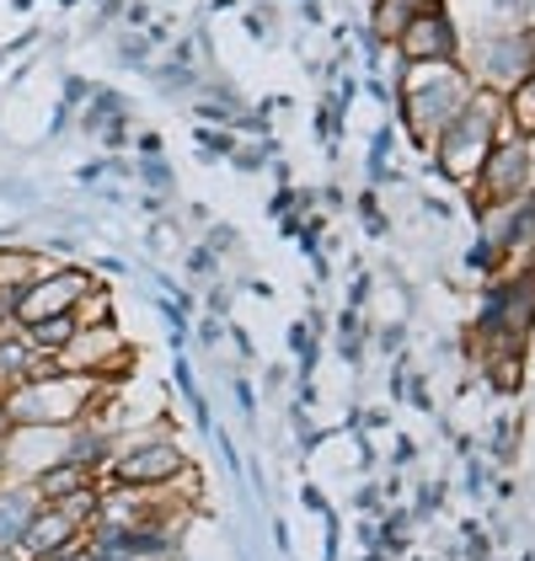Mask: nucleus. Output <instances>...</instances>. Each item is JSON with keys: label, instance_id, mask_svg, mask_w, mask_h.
Segmentation results:
<instances>
[{"label": "nucleus", "instance_id": "1", "mask_svg": "<svg viewBox=\"0 0 535 561\" xmlns=\"http://www.w3.org/2000/svg\"><path fill=\"white\" fill-rule=\"evenodd\" d=\"M397 96H401V124H407V134L429 150L440 139V129L477 96V81L455 59L449 65H407Z\"/></svg>", "mask_w": 535, "mask_h": 561}, {"label": "nucleus", "instance_id": "2", "mask_svg": "<svg viewBox=\"0 0 535 561\" xmlns=\"http://www.w3.org/2000/svg\"><path fill=\"white\" fill-rule=\"evenodd\" d=\"M0 396H5L11 428H70V423H87L91 401H96V380L91 375H70V369L54 364L48 375L16 380Z\"/></svg>", "mask_w": 535, "mask_h": 561}, {"label": "nucleus", "instance_id": "3", "mask_svg": "<svg viewBox=\"0 0 535 561\" xmlns=\"http://www.w3.org/2000/svg\"><path fill=\"white\" fill-rule=\"evenodd\" d=\"M498 134H503V96L477 87V96L440 129V139L429 150H434V161H440V172L449 182L471 187V176L482 172V161H488V150L498 145Z\"/></svg>", "mask_w": 535, "mask_h": 561}, {"label": "nucleus", "instance_id": "4", "mask_svg": "<svg viewBox=\"0 0 535 561\" xmlns=\"http://www.w3.org/2000/svg\"><path fill=\"white\" fill-rule=\"evenodd\" d=\"M535 182V150L525 134H514L503 124L498 134V145L488 150V161H482V172L471 176V193H477V209H498V204H509V198H520V193H531Z\"/></svg>", "mask_w": 535, "mask_h": 561}, {"label": "nucleus", "instance_id": "5", "mask_svg": "<svg viewBox=\"0 0 535 561\" xmlns=\"http://www.w3.org/2000/svg\"><path fill=\"white\" fill-rule=\"evenodd\" d=\"M535 70V27H498L477 44V70H466L471 81L492 96H509Z\"/></svg>", "mask_w": 535, "mask_h": 561}, {"label": "nucleus", "instance_id": "6", "mask_svg": "<svg viewBox=\"0 0 535 561\" xmlns=\"http://www.w3.org/2000/svg\"><path fill=\"white\" fill-rule=\"evenodd\" d=\"M187 471V455H182L172 438H134L129 449H118L107 460L113 486H129V492H150V486H167Z\"/></svg>", "mask_w": 535, "mask_h": 561}, {"label": "nucleus", "instance_id": "7", "mask_svg": "<svg viewBox=\"0 0 535 561\" xmlns=\"http://www.w3.org/2000/svg\"><path fill=\"white\" fill-rule=\"evenodd\" d=\"M91 289H96V278H91L87 267H54V273L44 267V273L22 289L11 327H27V321H44V316H65V310H76V305L87 300Z\"/></svg>", "mask_w": 535, "mask_h": 561}, {"label": "nucleus", "instance_id": "8", "mask_svg": "<svg viewBox=\"0 0 535 561\" xmlns=\"http://www.w3.org/2000/svg\"><path fill=\"white\" fill-rule=\"evenodd\" d=\"M535 321V278H503L492 284L482 300V337H503L520 343Z\"/></svg>", "mask_w": 535, "mask_h": 561}, {"label": "nucleus", "instance_id": "9", "mask_svg": "<svg viewBox=\"0 0 535 561\" xmlns=\"http://www.w3.org/2000/svg\"><path fill=\"white\" fill-rule=\"evenodd\" d=\"M397 54L401 65H449L460 54V33H455V22L445 11L434 5V11H418L397 33Z\"/></svg>", "mask_w": 535, "mask_h": 561}, {"label": "nucleus", "instance_id": "10", "mask_svg": "<svg viewBox=\"0 0 535 561\" xmlns=\"http://www.w3.org/2000/svg\"><path fill=\"white\" fill-rule=\"evenodd\" d=\"M488 215H492V247H503V252L535 247V187L520 193V198H509V204H498V209H488Z\"/></svg>", "mask_w": 535, "mask_h": 561}, {"label": "nucleus", "instance_id": "11", "mask_svg": "<svg viewBox=\"0 0 535 561\" xmlns=\"http://www.w3.org/2000/svg\"><path fill=\"white\" fill-rule=\"evenodd\" d=\"M91 481H96V471L76 466V460H48L44 471H33V492H38V503H65Z\"/></svg>", "mask_w": 535, "mask_h": 561}, {"label": "nucleus", "instance_id": "12", "mask_svg": "<svg viewBox=\"0 0 535 561\" xmlns=\"http://www.w3.org/2000/svg\"><path fill=\"white\" fill-rule=\"evenodd\" d=\"M38 514V492L33 481L27 486H0V551H11L27 529V518Z\"/></svg>", "mask_w": 535, "mask_h": 561}, {"label": "nucleus", "instance_id": "13", "mask_svg": "<svg viewBox=\"0 0 535 561\" xmlns=\"http://www.w3.org/2000/svg\"><path fill=\"white\" fill-rule=\"evenodd\" d=\"M33 353H44V358H59L65 347L76 343V332H81V321H76V310H65V316H44V321H27V327H16Z\"/></svg>", "mask_w": 535, "mask_h": 561}, {"label": "nucleus", "instance_id": "14", "mask_svg": "<svg viewBox=\"0 0 535 561\" xmlns=\"http://www.w3.org/2000/svg\"><path fill=\"white\" fill-rule=\"evenodd\" d=\"M440 0H375V11H369V33H375V44H397V33L418 16V11H434Z\"/></svg>", "mask_w": 535, "mask_h": 561}, {"label": "nucleus", "instance_id": "15", "mask_svg": "<svg viewBox=\"0 0 535 561\" xmlns=\"http://www.w3.org/2000/svg\"><path fill=\"white\" fill-rule=\"evenodd\" d=\"M503 124L514 134H525V139H535V70L503 96Z\"/></svg>", "mask_w": 535, "mask_h": 561}, {"label": "nucleus", "instance_id": "16", "mask_svg": "<svg viewBox=\"0 0 535 561\" xmlns=\"http://www.w3.org/2000/svg\"><path fill=\"white\" fill-rule=\"evenodd\" d=\"M139 172H145V182H150V187H172V167H161L156 156H145V161H139Z\"/></svg>", "mask_w": 535, "mask_h": 561}, {"label": "nucleus", "instance_id": "17", "mask_svg": "<svg viewBox=\"0 0 535 561\" xmlns=\"http://www.w3.org/2000/svg\"><path fill=\"white\" fill-rule=\"evenodd\" d=\"M198 145H204L209 156H230V150H236V139H230V134H215V129H198Z\"/></svg>", "mask_w": 535, "mask_h": 561}, {"label": "nucleus", "instance_id": "18", "mask_svg": "<svg viewBox=\"0 0 535 561\" xmlns=\"http://www.w3.org/2000/svg\"><path fill=\"white\" fill-rule=\"evenodd\" d=\"M11 433L16 428H11V412H5V396H0V438H11Z\"/></svg>", "mask_w": 535, "mask_h": 561}, {"label": "nucleus", "instance_id": "19", "mask_svg": "<svg viewBox=\"0 0 535 561\" xmlns=\"http://www.w3.org/2000/svg\"><path fill=\"white\" fill-rule=\"evenodd\" d=\"M11 466V438H0V471Z\"/></svg>", "mask_w": 535, "mask_h": 561}, {"label": "nucleus", "instance_id": "20", "mask_svg": "<svg viewBox=\"0 0 535 561\" xmlns=\"http://www.w3.org/2000/svg\"><path fill=\"white\" fill-rule=\"evenodd\" d=\"M16 5H33V0H16Z\"/></svg>", "mask_w": 535, "mask_h": 561}, {"label": "nucleus", "instance_id": "21", "mask_svg": "<svg viewBox=\"0 0 535 561\" xmlns=\"http://www.w3.org/2000/svg\"><path fill=\"white\" fill-rule=\"evenodd\" d=\"M531 150H535V139H531Z\"/></svg>", "mask_w": 535, "mask_h": 561}]
</instances>
